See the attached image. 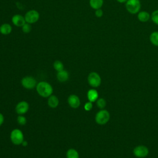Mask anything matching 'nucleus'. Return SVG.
I'll return each instance as SVG.
<instances>
[{
    "label": "nucleus",
    "mask_w": 158,
    "mask_h": 158,
    "mask_svg": "<svg viewBox=\"0 0 158 158\" xmlns=\"http://www.w3.org/2000/svg\"><path fill=\"white\" fill-rule=\"evenodd\" d=\"M38 93L43 98L49 97L52 95L53 89L52 86L46 81H40L36 85Z\"/></svg>",
    "instance_id": "nucleus-1"
},
{
    "label": "nucleus",
    "mask_w": 158,
    "mask_h": 158,
    "mask_svg": "<svg viewBox=\"0 0 158 158\" xmlns=\"http://www.w3.org/2000/svg\"><path fill=\"white\" fill-rule=\"evenodd\" d=\"M149 40L154 46H158V31L152 32L149 36Z\"/></svg>",
    "instance_id": "nucleus-18"
},
{
    "label": "nucleus",
    "mask_w": 158,
    "mask_h": 158,
    "mask_svg": "<svg viewBox=\"0 0 158 158\" xmlns=\"http://www.w3.org/2000/svg\"><path fill=\"white\" fill-rule=\"evenodd\" d=\"M88 81L90 86L96 88L101 85V78L98 73L92 72L88 76Z\"/></svg>",
    "instance_id": "nucleus-5"
},
{
    "label": "nucleus",
    "mask_w": 158,
    "mask_h": 158,
    "mask_svg": "<svg viewBox=\"0 0 158 158\" xmlns=\"http://www.w3.org/2000/svg\"><path fill=\"white\" fill-rule=\"evenodd\" d=\"M17 122L19 123V124H20L21 125H24L27 123V118L24 116H22L21 115H20L17 117Z\"/></svg>",
    "instance_id": "nucleus-24"
},
{
    "label": "nucleus",
    "mask_w": 158,
    "mask_h": 158,
    "mask_svg": "<svg viewBox=\"0 0 158 158\" xmlns=\"http://www.w3.org/2000/svg\"><path fill=\"white\" fill-rule=\"evenodd\" d=\"M125 7L129 13L136 14L140 10L141 2L139 0H128L125 4Z\"/></svg>",
    "instance_id": "nucleus-2"
},
{
    "label": "nucleus",
    "mask_w": 158,
    "mask_h": 158,
    "mask_svg": "<svg viewBox=\"0 0 158 158\" xmlns=\"http://www.w3.org/2000/svg\"><path fill=\"white\" fill-rule=\"evenodd\" d=\"M4 120V118L3 115L1 113H0V126L3 123Z\"/></svg>",
    "instance_id": "nucleus-27"
},
{
    "label": "nucleus",
    "mask_w": 158,
    "mask_h": 158,
    "mask_svg": "<svg viewBox=\"0 0 158 158\" xmlns=\"http://www.w3.org/2000/svg\"><path fill=\"white\" fill-rule=\"evenodd\" d=\"M48 104L51 108H56L59 104V99L55 95H51L48 100Z\"/></svg>",
    "instance_id": "nucleus-16"
},
{
    "label": "nucleus",
    "mask_w": 158,
    "mask_h": 158,
    "mask_svg": "<svg viewBox=\"0 0 158 158\" xmlns=\"http://www.w3.org/2000/svg\"><path fill=\"white\" fill-rule=\"evenodd\" d=\"M10 138L12 143L15 145H20L23 141V134L20 130L17 128L11 131Z\"/></svg>",
    "instance_id": "nucleus-3"
},
{
    "label": "nucleus",
    "mask_w": 158,
    "mask_h": 158,
    "mask_svg": "<svg viewBox=\"0 0 158 158\" xmlns=\"http://www.w3.org/2000/svg\"><path fill=\"white\" fill-rule=\"evenodd\" d=\"M24 17L27 23H34L39 20L40 14L35 10H30L25 14Z\"/></svg>",
    "instance_id": "nucleus-6"
},
{
    "label": "nucleus",
    "mask_w": 158,
    "mask_h": 158,
    "mask_svg": "<svg viewBox=\"0 0 158 158\" xmlns=\"http://www.w3.org/2000/svg\"><path fill=\"white\" fill-rule=\"evenodd\" d=\"M110 118V114L106 110H101L99 111L95 117V120L99 125L106 124Z\"/></svg>",
    "instance_id": "nucleus-4"
},
{
    "label": "nucleus",
    "mask_w": 158,
    "mask_h": 158,
    "mask_svg": "<svg viewBox=\"0 0 158 158\" xmlns=\"http://www.w3.org/2000/svg\"><path fill=\"white\" fill-rule=\"evenodd\" d=\"M137 18L138 19L139 21L141 22H148L149 19L151 18V15L150 14L146 12V11H139L137 15Z\"/></svg>",
    "instance_id": "nucleus-13"
},
{
    "label": "nucleus",
    "mask_w": 158,
    "mask_h": 158,
    "mask_svg": "<svg viewBox=\"0 0 158 158\" xmlns=\"http://www.w3.org/2000/svg\"><path fill=\"white\" fill-rule=\"evenodd\" d=\"M12 27L9 23H3L0 26V33L2 35H7L11 33Z\"/></svg>",
    "instance_id": "nucleus-15"
},
{
    "label": "nucleus",
    "mask_w": 158,
    "mask_h": 158,
    "mask_svg": "<svg viewBox=\"0 0 158 158\" xmlns=\"http://www.w3.org/2000/svg\"><path fill=\"white\" fill-rule=\"evenodd\" d=\"M22 146H27L28 143H27L26 141H23L22 142Z\"/></svg>",
    "instance_id": "nucleus-29"
},
{
    "label": "nucleus",
    "mask_w": 158,
    "mask_h": 158,
    "mask_svg": "<svg viewBox=\"0 0 158 158\" xmlns=\"http://www.w3.org/2000/svg\"><path fill=\"white\" fill-rule=\"evenodd\" d=\"M104 3V0H89V5L93 9H101Z\"/></svg>",
    "instance_id": "nucleus-17"
},
{
    "label": "nucleus",
    "mask_w": 158,
    "mask_h": 158,
    "mask_svg": "<svg viewBox=\"0 0 158 158\" xmlns=\"http://www.w3.org/2000/svg\"><path fill=\"white\" fill-rule=\"evenodd\" d=\"M12 22L15 26L22 27L25 23V17L20 14H15L12 17Z\"/></svg>",
    "instance_id": "nucleus-11"
},
{
    "label": "nucleus",
    "mask_w": 158,
    "mask_h": 158,
    "mask_svg": "<svg viewBox=\"0 0 158 158\" xmlns=\"http://www.w3.org/2000/svg\"><path fill=\"white\" fill-rule=\"evenodd\" d=\"M22 30L23 33H28L31 31V26L30 23H25L22 27Z\"/></svg>",
    "instance_id": "nucleus-23"
},
{
    "label": "nucleus",
    "mask_w": 158,
    "mask_h": 158,
    "mask_svg": "<svg viewBox=\"0 0 158 158\" xmlns=\"http://www.w3.org/2000/svg\"><path fill=\"white\" fill-rule=\"evenodd\" d=\"M29 109V105L27 102L26 101H20L19 102L16 107H15V111L19 115H22L27 112Z\"/></svg>",
    "instance_id": "nucleus-9"
},
{
    "label": "nucleus",
    "mask_w": 158,
    "mask_h": 158,
    "mask_svg": "<svg viewBox=\"0 0 158 158\" xmlns=\"http://www.w3.org/2000/svg\"><path fill=\"white\" fill-rule=\"evenodd\" d=\"M92 107H93V104H92V102H90V101H89V102L85 103V106H84V109H85V110H87V111L90 110L92 109Z\"/></svg>",
    "instance_id": "nucleus-25"
},
{
    "label": "nucleus",
    "mask_w": 158,
    "mask_h": 158,
    "mask_svg": "<svg viewBox=\"0 0 158 158\" xmlns=\"http://www.w3.org/2000/svg\"><path fill=\"white\" fill-rule=\"evenodd\" d=\"M69 78V73L67 70H62L61 71L57 72V78L60 82H65L68 80Z\"/></svg>",
    "instance_id": "nucleus-12"
},
{
    "label": "nucleus",
    "mask_w": 158,
    "mask_h": 158,
    "mask_svg": "<svg viewBox=\"0 0 158 158\" xmlns=\"http://www.w3.org/2000/svg\"><path fill=\"white\" fill-rule=\"evenodd\" d=\"M133 153L135 156L138 157H144L148 156L149 153V150L148 148L145 146L140 145L134 148Z\"/></svg>",
    "instance_id": "nucleus-8"
},
{
    "label": "nucleus",
    "mask_w": 158,
    "mask_h": 158,
    "mask_svg": "<svg viewBox=\"0 0 158 158\" xmlns=\"http://www.w3.org/2000/svg\"><path fill=\"white\" fill-rule=\"evenodd\" d=\"M102 15H103V11L101 9H98L95 10V15L97 17H101Z\"/></svg>",
    "instance_id": "nucleus-26"
},
{
    "label": "nucleus",
    "mask_w": 158,
    "mask_h": 158,
    "mask_svg": "<svg viewBox=\"0 0 158 158\" xmlns=\"http://www.w3.org/2000/svg\"><path fill=\"white\" fill-rule=\"evenodd\" d=\"M68 103L72 108H77L80 105V100L75 94H71L68 98Z\"/></svg>",
    "instance_id": "nucleus-10"
},
{
    "label": "nucleus",
    "mask_w": 158,
    "mask_h": 158,
    "mask_svg": "<svg viewBox=\"0 0 158 158\" xmlns=\"http://www.w3.org/2000/svg\"><path fill=\"white\" fill-rule=\"evenodd\" d=\"M96 104H97L98 107L99 109H104L106 107V101L103 98H99V99L97 100Z\"/></svg>",
    "instance_id": "nucleus-22"
},
{
    "label": "nucleus",
    "mask_w": 158,
    "mask_h": 158,
    "mask_svg": "<svg viewBox=\"0 0 158 158\" xmlns=\"http://www.w3.org/2000/svg\"><path fill=\"white\" fill-rule=\"evenodd\" d=\"M119 3H126L128 0H116Z\"/></svg>",
    "instance_id": "nucleus-28"
},
{
    "label": "nucleus",
    "mask_w": 158,
    "mask_h": 158,
    "mask_svg": "<svg viewBox=\"0 0 158 158\" xmlns=\"http://www.w3.org/2000/svg\"><path fill=\"white\" fill-rule=\"evenodd\" d=\"M87 97L89 101L93 102L97 100L98 98V93L96 89H91L87 93Z\"/></svg>",
    "instance_id": "nucleus-14"
},
{
    "label": "nucleus",
    "mask_w": 158,
    "mask_h": 158,
    "mask_svg": "<svg viewBox=\"0 0 158 158\" xmlns=\"http://www.w3.org/2000/svg\"><path fill=\"white\" fill-rule=\"evenodd\" d=\"M67 158H79V154L75 149H69L66 153Z\"/></svg>",
    "instance_id": "nucleus-19"
},
{
    "label": "nucleus",
    "mask_w": 158,
    "mask_h": 158,
    "mask_svg": "<svg viewBox=\"0 0 158 158\" xmlns=\"http://www.w3.org/2000/svg\"><path fill=\"white\" fill-rule=\"evenodd\" d=\"M152 21L156 25H158V9L153 11L151 15Z\"/></svg>",
    "instance_id": "nucleus-21"
},
{
    "label": "nucleus",
    "mask_w": 158,
    "mask_h": 158,
    "mask_svg": "<svg viewBox=\"0 0 158 158\" xmlns=\"http://www.w3.org/2000/svg\"><path fill=\"white\" fill-rule=\"evenodd\" d=\"M21 83L25 88L28 89H33L36 86V80L31 76H27L23 77L21 80Z\"/></svg>",
    "instance_id": "nucleus-7"
},
{
    "label": "nucleus",
    "mask_w": 158,
    "mask_h": 158,
    "mask_svg": "<svg viewBox=\"0 0 158 158\" xmlns=\"http://www.w3.org/2000/svg\"><path fill=\"white\" fill-rule=\"evenodd\" d=\"M53 66H54V69L57 72H59V71H61V70H64V65H63L62 62L60 60H56L54 62Z\"/></svg>",
    "instance_id": "nucleus-20"
}]
</instances>
